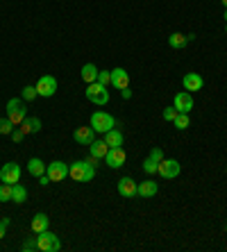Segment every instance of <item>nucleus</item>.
Returning <instances> with one entry per match:
<instances>
[{
	"mask_svg": "<svg viewBox=\"0 0 227 252\" xmlns=\"http://www.w3.org/2000/svg\"><path fill=\"white\" fill-rule=\"evenodd\" d=\"M68 177H73L75 182H91L96 177V166L87 159L73 161V164H68Z\"/></svg>",
	"mask_w": 227,
	"mask_h": 252,
	"instance_id": "nucleus-1",
	"label": "nucleus"
},
{
	"mask_svg": "<svg viewBox=\"0 0 227 252\" xmlns=\"http://www.w3.org/2000/svg\"><path fill=\"white\" fill-rule=\"evenodd\" d=\"M7 118L12 121L14 125H21L25 121V116H28V109H25V100L23 98H12L9 102H7Z\"/></svg>",
	"mask_w": 227,
	"mask_h": 252,
	"instance_id": "nucleus-2",
	"label": "nucleus"
},
{
	"mask_svg": "<svg viewBox=\"0 0 227 252\" xmlns=\"http://www.w3.org/2000/svg\"><path fill=\"white\" fill-rule=\"evenodd\" d=\"M36 246H39L41 252H59L62 241H59L57 234H53L50 229H46V232H39V234H36Z\"/></svg>",
	"mask_w": 227,
	"mask_h": 252,
	"instance_id": "nucleus-3",
	"label": "nucleus"
},
{
	"mask_svg": "<svg viewBox=\"0 0 227 252\" xmlns=\"http://www.w3.org/2000/svg\"><path fill=\"white\" fill-rule=\"evenodd\" d=\"M87 98L94 102V105H107L109 102V91H107L105 84H100V82H91L87 87Z\"/></svg>",
	"mask_w": 227,
	"mask_h": 252,
	"instance_id": "nucleus-4",
	"label": "nucleus"
},
{
	"mask_svg": "<svg viewBox=\"0 0 227 252\" xmlns=\"http://www.w3.org/2000/svg\"><path fill=\"white\" fill-rule=\"evenodd\" d=\"M114 125H116V121H114V116L107 112H96L94 116H91V127H94L96 132H100V134L114 129Z\"/></svg>",
	"mask_w": 227,
	"mask_h": 252,
	"instance_id": "nucleus-5",
	"label": "nucleus"
},
{
	"mask_svg": "<svg viewBox=\"0 0 227 252\" xmlns=\"http://www.w3.org/2000/svg\"><path fill=\"white\" fill-rule=\"evenodd\" d=\"M46 175L50 177V182H64L66 177H68V164L55 159V161H50L46 166Z\"/></svg>",
	"mask_w": 227,
	"mask_h": 252,
	"instance_id": "nucleus-6",
	"label": "nucleus"
},
{
	"mask_svg": "<svg viewBox=\"0 0 227 252\" xmlns=\"http://www.w3.org/2000/svg\"><path fill=\"white\" fill-rule=\"evenodd\" d=\"M34 87L41 98H53V95L57 94V80H55L53 75H41Z\"/></svg>",
	"mask_w": 227,
	"mask_h": 252,
	"instance_id": "nucleus-7",
	"label": "nucleus"
},
{
	"mask_svg": "<svg viewBox=\"0 0 227 252\" xmlns=\"http://www.w3.org/2000/svg\"><path fill=\"white\" fill-rule=\"evenodd\" d=\"M159 175L163 177V180H175V177L182 173V166L177 159H166L163 157L162 161H159V170H157Z\"/></svg>",
	"mask_w": 227,
	"mask_h": 252,
	"instance_id": "nucleus-8",
	"label": "nucleus"
},
{
	"mask_svg": "<svg viewBox=\"0 0 227 252\" xmlns=\"http://www.w3.org/2000/svg\"><path fill=\"white\" fill-rule=\"evenodd\" d=\"M162 159H163L162 148H152L150 155L143 159V173H146L148 177H152L159 170V161H162Z\"/></svg>",
	"mask_w": 227,
	"mask_h": 252,
	"instance_id": "nucleus-9",
	"label": "nucleus"
},
{
	"mask_svg": "<svg viewBox=\"0 0 227 252\" xmlns=\"http://www.w3.org/2000/svg\"><path fill=\"white\" fill-rule=\"evenodd\" d=\"M21 180V166L16 161H7L2 168H0V182L5 184H18Z\"/></svg>",
	"mask_w": 227,
	"mask_h": 252,
	"instance_id": "nucleus-10",
	"label": "nucleus"
},
{
	"mask_svg": "<svg viewBox=\"0 0 227 252\" xmlns=\"http://www.w3.org/2000/svg\"><path fill=\"white\" fill-rule=\"evenodd\" d=\"M173 107L177 109L180 114H189L193 109V95L189 91H180V94H175L173 98Z\"/></svg>",
	"mask_w": 227,
	"mask_h": 252,
	"instance_id": "nucleus-11",
	"label": "nucleus"
},
{
	"mask_svg": "<svg viewBox=\"0 0 227 252\" xmlns=\"http://www.w3.org/2000/svg\"><path fill=\"white\" fill-rule=\"evenodd\" d=\"M125 159L128 157H125V150H123V148H109L105 161H107V166H109L111 170H118V168L125 166Z\"/></svg>",
	"mask_w": 227,
	"mask_h": 252,
	"instance_id": "nucleus-12",
	"label": "nucleus"
},
{
	"mask_svg": "<svg viewBox=\"0 0 227 252\" xmlns=\"http://www.w3.org/2000/svg\"><path fill=\"white\" fill-rule=\"evenodd\" d=\"M73 139L80 143V146H91L96 141V129L91 125H82V127H75L73 132Z\"/></svg>",
	"mask_w": 227,
	"mask_h": 252,
	"instance_id": "nucleus-13",
	"label": "nucleus"
},
{
	"mask_svg": "<svg viewBox=\"0 0 227 252\" xmlns=\"http://www.w3.org/2000/svg\"><path fill=\"white\" fill-rule=\"evenodd\" d=\"M182 84H184V91H200L204 87V80L200 73H187V75L182 77Z\"/></svg>",
	"mask_w": 227,
	"mask_h": 252,
	"instance_id": "nucleus-14",
	"label": "nucleus"
},
{
	"mask_svg": "<svg viewBox=\"0 0 227 252\" xmlns=\"http://www.w3.org/2000/svg\"><path fill=\"white\" fill-rule=\"evenodd\" d=\"M111 84L118 89V91H123V89H128L130 87V73L125 68H114L111 70Z\"/></svg>",
	"mask_w": 227,
	"mask_h": 252,
	"instance_id": "nucleus-15",
	"label": "nucleus"
},
{
	"mask_svg": "<svg viewBox=\"0 0 227 252\" xmlns=\"http://www.w3.org/2000/svg\"><path fill=\"white\" fill-rule=\"evenodd\" d=\"M136 189H139V184L134 182L132 177H121V180H118V193H121L123 198H134V195H136Z\"/></svg>",
	"mask_w": 227,
	"mask_h": 252,
	"instance_id": "nucleus-16",
	"label": "nucleus"
},
{
	"mask_svg": "<svg viewBox=\"0 0 227 252\" xmlns=\"http://www.w3.org/2000/svg\"><path fill=\"white\" fill-rule=\"evenodd\" d=\"M18 127L23 129V134L28 136V134H36V132H41V118H36V116H25V121Z\"/></svg>",
	"mask_w": 227,
	"mask_h": 252,
	"instance_id": "nucleus-17",
	"label": "nucleus"
},
{
	"mask_svg": "<svg viewBox=\"0 0 227 252\" xmlns=\"http://www.w3.org/2000/svg\"><path fill=\"white\" fill-rule=\"evenodd\" d=\"M107 153H109V146L105 143V139H96L91 146H89V155L96 159H105Z\"/></svg>",
	"mask_w": 227,
	"mask_h": 252,
	"instance_id": "nucleus-18",
	"label": "nucleus"
},
{
	"mask_svg": "<svg viewBox=\"0 0 227 252\" xmlns=\"http://www.w3.org/2000/svg\"><path fill=\"white\" fill-rule=\"evenodd\" d=\"M193 39H195V34H180V32H175V34L168 36V46L175 48V50H180V48H184Z\"/></svg>",
	"mask_w": 227,
	"mask_h": 252,
	"instance_id": "nucleus-19",
	"label": "nucleus"
},
{
	"mask_svg": "<svg viewBox=\"0 0 227 252\" xmlns=\"http://www.w3.org/2000/svg\"><path fill=\"white\" fill-rule=\"evenodd\" d=\"M157 191H159L157 182L146 180V182L139 184V189H136V195H141V198H152V195H157Z\"/></svg>",
	"mask_w": 227,
	"mask_h": 252,
	"instance_id": "nucleus-20",
	"label": "nucleus"
},
{
	"mask_svg": "<svg viewBox=\"0 0 227 252\" xmlns=\"http://www.w3.org/2000/svg\"><path fill=\"white\" fill-rule=\"evenodd\" d=\"M46 166H48V164H43L39 157H32V159L28 161V173H30L32 177H36V180H39V177L46 173Z\"/></svg>",
	"mask_w": 227,
	"mask_h": 252,
	"instance_id": "nucleus-21",
	"label": "nucleus"
},
{
	"mask_svg": "<svg viewBox=\"0 0 227 252\" xmlns=\"http://www.w3.org/2000/svg\"><path fill=\"white\" fill-rule=\"evenodd\" d=\"M48 225H50V218L46 216V214H36L34 218H32V232H34V234H39V232H46L48 229Z\"/></svg>",
	"mask_w": 227,
	"mask_h": 252,
	"instance_id": "nucleus-22",
	"label": "nucleus"
},
{
	"mask_svg": "<svg viewBox=\"0 0 227 252\" xmlns=\"http://www.w3.org/2000/svg\"><path fill=\"white\" fill-rule=\"evenodd\" d=\"M80 75H82V80H84L87 84H91V82L98 80V68H96V64H84L82 66V70H80Z\"/></svg>",
	"mask_w": 227,
	"mask_h": 252,
	"instance_id": "nucleus-23",
	"label": "nucleus"
},
{
	"mask_svg": "<svg viewBox=\"0 0 227 252\" xmlns=\"http://www.w3.org/2000/svg\"><path fill=\"white\" fill-rule=\"evenodd\" d=\"M105 143L109 148H123V134L118 129H109V132H105Z\"/></svg>",
	"mask_w": 227,
	"mask_h": 252,
	"instance_id": "nucleus-24",
	"label": "nucleus"
},
{
	"mask_svg": "<svg viewBox=\"0 0 227 252\" xmlns=\"http://www.w3.org/2000/svg\"><path fill=\"white\" fill-rule=\"evenodd\" d=\"M25 200H28V189L21 187V184H14V187H12V202L23 205Z\"/></svg>",
	"mask_w": 227,
	"mask_h": 252,
	"instance_id": "nucleus-25",
	"label": "nucleus"
},
{
	"mask_svg": "<svg viewBox=\"0 0 227 252\" xmlns=\"http://www.w3.org/2000/svg\"><path fill=\"white\" fill-rule=\"evenodd\" d=\"M173 125L177 129H187L189 125H191V118H189V114H177V118L173 121Z\"/></svg>",
	"mask_w": 227,
	"mask_h": 252,
	"instance_id": "nucleus-26",
	"label": "nucleus"
},
{
	"mask_svg": "<svg viewBox=\"0 0 227 252\" xmlns=\"http://www.w3.org/2000/svg\"><path fill=\"white\" fill-rule=\"evenodd\" d=\"M14 127H16V125L12 123V121H9V118H0V134H5V136H9L14 132Z\"/></svg>",
	"mask_w": 227,
	"mask_h": 252,
	"instance_id": "nucleus-27",
	"label": "nucleus"
},
{
	"mask_svg": "<svg viewBox=\"0 0 227 252\" xmlns=\"http://www.w3.org/2000/svg\"><path fill=\"white\" fill-rule=\"evenodd\" d=\"M12 187L14 184H0V202H9L12 200Z\"/></svg>",
	"mask_w": 227,
	"mask_h": 252,
	"instance_id": "nucleus-28",
	"label": "nucleus"
},
{
	"mask_svg": "<svg viewBox=\"0 0 227 252\" xmlns=\"http://www.w3.org/2000/svg\"><path fill=\"white\" fill-rule=\"evenodd\" d=\"M34 98H39L36 87H23V100H25V102H32Z\"/></svg>",
	"mask_w": 227,
	"mask_h": 252,
	"instance_id": "nucleus-29",
	"label": "nucleus"
},
{
	"mask_svg": "<svg viewBox=\"0 0 227 252\" xmlns=\"http://www.w3.org/2000/svg\"><path fill=\"white\" fill-rule=\"evenodd\" d=\"M21 250H23V252H34V250H39V246H36V236H32V239L23 241Z\"/></svg>",
	"mask_w": 227,
	"mask_h": 252,
	"instance_id": "nucleus-30",
	"label": "nucleus"
},
{
	"mask_svg": "<svg viewBox=\"0 0 227 252\" xmlns=\"http://www.w3.org/2000/svg\"><path fill=\"white\" fill-rule=\"evenodd\" d=\"M177 109H175V107H166V109H163L162 112V116H163V121H168V123H173L175 118H177Z\"/></svg>",
	"mask_w": 227,
	"mask_h": 252,
	"instance_id": "nucleus-31",
	"label": "nucleus"
},
{
	"mask_svg": "<svg viewBox=\"0 0 227 252\" xmlns=\"http://www.w3.org/2000/svg\"><path fill=\"white\" fill-rule=\"evenodd\" d=\"M96 82H100V84H111V70H98V80Z\"/></svg>",
	"mask_w": 227,
	"mask_h": 252,
	"instance_id": "nucleus-32",
	"label": "nucleus"
},
{
	"mask_svg": "<svg viewBox=\"0 0 227 252\" xmlns=\"http://www.w3.org/2000/svg\"><path fill=\"white\" fill-rule=\"evenodd\" d=\"M9 136H12V141H14V143H21L25 134H23V129L18 127V129H14V132H12V134H9Z\"/></svg>",
	"mask_w": 227,
	"mask_h": 252,
	"instance_id": "nucleus-33",
	"label": "nucleus"
},
{
	"mask_svg": "<svg viewBox=\"0 0 227 252\" xmlns=\"http://www.w3.org/2000/svg\"><path fill=\"white\" fill-rule=\"evenodd\" d=\"M7 227H9V218H2V220H0V239L5 236V229Z\"/></svg>",
	"mask_w": 227,
	"mask_h": 252,
	"instance_id": "nucleus-34",
	"label": "nucleus"
},
{
	"mask_svg": "<svg viewBox=\"0 0 227 252\" xmlns=\"http://www.w3.org/2000/svg\"><path fill=\"white\" fill-rule=\"evenodd\" d=\"M39 184H41V187H48V184H50V177H48L46 173H43V175L39 177Z\"/></svg>",
	"mask_w": 227,
	"mask_h": 252,
	"instance_id": "nucleus-35",
	"label": "nucleus"
},
{
	"mask_svg": "<svg viewBox=\"0 0 227 252\" xmlns=\"http://www.w3.org/2000/svg\"><path fill=\"white\" fill-rule=\"evenodd\" d=\"M121 95H123V98H125V100H130V98H132V91H130V87H128V89H123V94H121Z\"/></svg>",
	"mask_w": 227,
	"mask_h": 252,
	"instance_id": "nucleus-36",
	"label": "nucleus"
},
{
	"mask_svg": "<svg viewBox=\"0 0 227 252\" xmlns=\"http://www.w3.org/2000/svg\"><path fill=\"white\" fill-rule=\"evenodd\" d=\"M221 2H223V7H225V9H227V0H221Z\"/></svg>",
	"mask_w": 227,
	"mask_h": 252,
	"instance_id": "nucleus-37",
	"label": "nucleus"
},
{
	"mask_svg": "<svg viewBox=\"0 0 227 252\" xmlns=\"http://www.w3.org/2000/svg\"><path fill=\"white\" fill-rule=\"evenodd\" d=\"M225 23H227V12H225Z\"/></svg>",
	"mask_w": 227,
	"mask_h": 252,
	"instance_id": "nucleus-38",
	"label": "nucleus"
},
{
	"mask_svg": "<svg viewBox=\"0 0 227 252\" xmlns=\"http://www.w3.org/2000/svg\"><path fill=\"white\" fill-rule=\"evenodd\" d=\"M225 232H227V223H225Z\"/></svg>",
	"mask_w": 227,
	"mask_h": 252,
	"instance_id": "nucleus-39",
	"label": "nucleus"
},
{
	"mask_svg": "<svg viewBox=\"0 0 227 252\" xmlns=\"http://www.w3.org/2000/svg\"><path fill=\"white\" fill-rule=\"evenodd\" d=\"M225 170H227V168H225Z\"/></svg>",
	"mask_w": 227,
	"mask_h": 252,
	"instance_id": "nucleus-40",
	"label": "nucleus"
}]
</instances>
